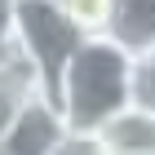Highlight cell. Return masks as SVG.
<instances>
[{
  "instance_id": "obj_1",
  "label": "cell",
  "mask_w": 155,
  "mask_h": 155,
  "mask_svg": "<svg viewBox=\"0 0 155 155\" xmlns=\"http://www.w3.org/2000/svg\"><path fill=\"white\" fill-rule=\"evenodd\" d=\"M129 71L133 53L107 36H93L75 49V58L53 80V102L62 107V120L71 133H102L115 115L129 111Z\"/></svg>"
},
{
  "instance_id": "obj_2",
  "label": "cell",
  "mask_w": 155,
  "mask_h": 155,
  "mask_svg": "<svg viewBox=\"0 0 155 155\" xmlns=\"http://www.w3.org/2000/svg\"><path fill=\"white\" fill-rule=\"evenodd\" d=\"M84 40H93V36H84L58 0H18L13 45L36 62V71L45 75V89H53V80L62 75V67L75 58V49Z\"/></svg>"
},
{
  "instance_id": "obj_3",
  "label": "cell",
  "mask_w": 155,
  "mask_h": 155,
  "mask_svg": "<svg viewBox=\"0 0 155 155\" xmlns=\"http://www.w3.org/2000/svg\"><path fill=\"white\" fill-rule=\"evenodd\" d=\"M67 120L62 107L53 102L49 89L27 97V107L18 111V120L9 124V133L0 137V151L5 155H58V146L67 142Z\"/></svg>"
},
{
  "instance_id": "obj_4",
  "label": "cell",
  "mask_w": 155,
  "mask_h": 155,
  "mask_svg": "<svg viewBox=\"0 0 155 155\" xmlns=\"http://www.w3.org/2000/svg\"><path fill=\"white\" fill-rule=\"evenodd\" d=\"M45 89V75L36 71V62L27 58L18 45L5 49L0 58V137L9 133V124L18 120V111L27 107V97Z\"/></svg>"
},
{
  "instance_id": "obj_5",
  "label": "cell",
  "mask_w": 155,
  "mask_h": 155,
  "mask_svg": "<svg viewBox=\"0 0 155 155\" xmlns=\"http://www.w3.org/2000/svg\"><path fill=\"white\" fill-rule=\"evenodd\" d=\"M107 40H115L133 58L155 49V0H111Z\"/></svg>"
},
{
  "instance_id": "obj_6",
  "label": "cell",
  "mask_w": 155,
  "mask_h": 155,
  "mask_svg": "<svg viewBox=\"0 0 155 155\" xmlns=\"http://www.w3.org/2000/svg\"><path fill=\"white\" fill-rule=\"evenodd\" d=\"M102 142L111 146V155H155V115L124 111L102 129Z\"/></svg>"
},
{
  "instance_id": "obj_7",
  "label": "cell",
  "mask_w": 155,
  "mask_h": 155,
  "mask_svg": "<svg viewBox=\"0 0 155 155\" xmlns=\"http://www.w3.org/2000/svg\"><path fill=\"white\" fill-rule=\"evenodd\" d=\"M129 111L155 115V49L137 53L129 71Z\"/></svg>"
},
{
  "instance_id": "obj_8",
  "label": "cell",
  "mask_w": 155,
  "mask_h": 155,
  "mask_svg": "<svg viewBox=\"0 0 155 155\" xmlns=\"http://www.w3.org/2000/svg\"><path fill=\"white\" fill-rule=\"evenodd\" d=\"M58 155H111V146L102 142V133H67Z\"/></svg>"
},
{
  "instance_id": "obj_9",
  "label": "cell",
  "mask_w": 155,
  "mask_h": 155,
  "mask_svg": "<svg viewBox=\"0 0 155 155\" xmlns=\"http://www.w3.org/2000/svg\"><path fill=\"white\" fill-rule=\"evenodd\" d=\"M13 13H18V0H0V58L13 45Z\"/></svg>"
},
{
  "instance_id": "obj_10",
  "label": "cell",
  "mask_w": 155,
  "mask_h": 155,
  "mask_svg": "<svg viewBox=\"0 0 155 155\" xmlns=\"http://www.w3.org/2000/svg\"><path fill=\"white\" fill-rule=\"evenodd\" d=\"M0 155H5V151H0Z\"/></svg>"
}]
</instances>
